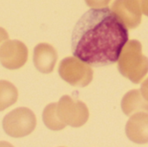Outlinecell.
I'll use <instances>...</instances> for the list:
<instances>
[{"label":"cell","mask_w":148,"mask_h":147,"mask_svg":"<svg viewBox=\"0 0 148 147\" xmlns=\"http://www.w3.org/2000/svg\"><path fill=\"white\" fill-rule=\"evenodd\" d=\"M28 60V49L18 40H7L0 47V62L7 69L22 68Z\"/></svg>","instance_id":"8992f818"},{"label":"cell","mask_w":148,"mask_h":147,"mask_svg":"<svg viewBox=\"0 0 148 147\" xmlns=\"http://www.w3.org/2000/svg\"><path fill=\"white\" fill-rule=\"evenodd\" d=\"M61 78L74 87L84 88L93 80V69L90 65L75 56L62 60L58 68Z\"/></svg>","instance_id":"277c9868"},{"label":"cell","mask_w":148,"mask_h":147,"mask_svg":"<svg viewBox=\"0 0 148 147\" xmlns=\"http://www.w3.org/2000/svg\"><path fill=\"white\" fill-rule=\"evenodd\" d=\"M120 73L134 83H140L148 73V58L142 54L141 43L128 41L118 60Z\"/></svg>","instance_id":"7a4b0ae2"},{"label":"cell","mask_w":148,"mask_h":147,"mask_svg":"<svg viewBox=\"0 0 148 147\" xmlns=\"http://www.w3.org/2000/svg\"><path fill=\"white\" fill-rule=\"evenodd\" d=\"M8 39H9V35H8L7 31L4 29H3V28L0 27V47Z\"/></svg>","instance_id":"2e32d148"},{"label":"cell","mask_w":148,"mask_h":147,"mask_svg":"<svg viewBox=\"0 0 148 147\" xmlns=\"http://www.w3.org/2000/svg\"><path fill=\"white\" fill-rule=\"evenodd\" d=\"M56 107V103L49 104L42 113V120L45 126L52 131H60L64 129L66 126V125L59 119Z\"/></svg>","instance_id":"7c38bea8"},{"label":"cell","mask_w":148,"mask_h":147,"mask_svg":"<svg viewBox=\"0 0 148 147\" xmlns=\"http://www.w3.org/2000/svg\"><path fill=\"white\" fill-rule=\"evenodd\" d=\"M18 98L16 88L8 81H0V111L14 105Z\"/></svg>","instance_id":"8fae6325"},{"label":"cell","mask_w":148,"mask_h":147,"mask_svg":"<svg viewBox=\"0 0 148 147\" xmlns=\"http://www.w3.org/2000/svg\"><path fill=\"white\" fill-rule=\"evenodd\" d=\"M121 108L127 116L136 113H148V101L140 90H131L127 93L121 101Z\"/></svg>","instance_id":"30bf717a"},{"label":"cell","mask_w":148,"mask_h":147,"mask_svg":"<svg viewBox=\"0 0 148 147\" xmlns=\"http://www.w3.org/2000/svg\"><path fill=\"white\" fill-rule=\"evenodd\" d=\"M127 138L136 144L148 143V113H136L126 125Z\"/></svg>","instance_id":"ba28073f"},{"label":"cell","mask_w":148,"mask_h":147,"mask_svg":"<svg viewBox=\"0 0 148 147\" xmlns=\"http://www.w3.org/2000/svg\"><path fill=\"white\" fill-rule=\"evenodd\" d=\"M111 0H85L88 6L91 7L92 9H99L104 8L108 6Z\"/></svg>","instance_id":"4fadbf2b"},{"label":"cell","mask_w":148,"mask_h":147,"mask_svg":"<svg viewBox=\"0 0 148 147\" xmlns=\"http://www.w3.org/2000/svg\"><path fill=\"white\" fill-rule=\"evenodd\" d=\"M141 12L148 16V0H137Z\"/></svg>","instance_id":"5bb4252c"},{"label":"cell","mask_w":148,"mask_h":147,"mask_svg":"<svg viewBox=\"0 0 148 147\" xmlns=\"http://www.w3.org/2000/svg\"><path fill=\"white\" fill-rule=\"evenodd\" d=\"M128 37L127 28L113 10L91 9L74 28L72 53L90 66H108L118 62Z\"/></svg>","instance_id":"6da1fadb"},{"label":"cell","mask_w":148,"mask_h":147,"mask_svg":"<svg viewBox=\"0 0 148 147\" xmlns=\"http://www.w3.org/2000/svg\"><path fill=\"white\" fill-rule=\"evenodd\" d=\"M33 61L36 69L42 74H49L54 70L57 61V52L53 46L42 42L34 49Z\"/></svg>","instance_id":"9c48e42d"},{"label":"cell","mask_w":148,"mask_h":147,"mask_svg":"<svg viewBox=\"0 0 148 147\" xmlns=\"http://www.w3.org/2000/svg\"><path fill=\"white\" fill-rule=\"evenodd\" d=\"M36 126V115L27 107L16 108L3 120V128L5 133L13 138H22L30 134Z\"/></svg>","instance_id":"3957f363"},{"label":"cell","mask_w":148,"mask_h":147,"mask_svg":"<svg viewBox=\"0 0 148 147\" xmlns=\"http://www.w3.org/2000/svg\"><path fill=\"white\" fill-rule=\"evenodd\" d=\"M112 10L128 29H134L141 23V10L137 0H115Z\"/></svg>","instance_id":"52a82bcc"},{"label":"cell","mask_w":148,"mask_h":147,"mask_svg":"<svg viewBox=\"0 0 148 147\" xmlns=\"http://www.w3.org/2000/svg\"><path fill=\"white\" fill-rule=\"evenodd\" d=\"M59 119L72 127H80L87 123L89 117L88 108L81 101L74 100L69 95L62 96L56 107Z\"/></svg>","instance_id":"5b68a950"},{"label":"cell","mask_w":148,"mask_h":147,"mask_svg":"<svg viewBox=\"0 0 148 147\" xmlns=\"http://www.w3.org/2000/svg\"><path fill=\"white\" fill-rule=\"evenodd\" d=\"M140 92H141V94L143 95V97L148 101V78L146 81H144V82L142 83Z\"/></svg>","instance_id":"9a60e30c"}]
</instances>
